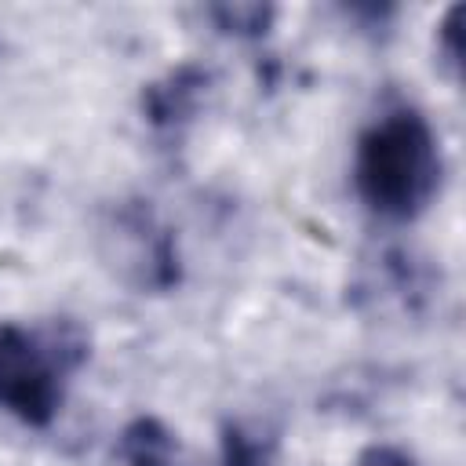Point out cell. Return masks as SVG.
<instances>
[{
  "label": "cell",
  "instance_id": "cell-7",
  "mask_svg": "<svg viewBox=\"0 0 466 466\" xmlns=\"http://www.w3.org/2000/svg\"><path fill=\"white\" fill-rule=\"evenodd\" d=\"M462 29H466V4H455V7H448V15L441 18V25H437V44H441V55H444V62L459 73V66H462Z\"/></svg>",
  "mask_w": 466,
  "mask_h": 466
},
{
  "label": "cell",
  "instance_id": "cell-5",
  "mask_svg": "<svg viewBox=\"0 0 466 466\" xmlns=\"http://www.w3.org/2000/svg\"><path fill=\"white\" fill-rule=\"evenodd\" d=\"M211 18L218 22L222 33L262 36L269 29L273 7H262V4H218V7H211Z\"/></svg>",
  "mask_w": 466,
  "mask_h": 466
},
{
  "label": "cell",
  "instance_id": "cell-6",
  "mask_svg": "<svg viewBox=\"0 0 466 466\" xmlns=\"http://www.w3.org/2000/svg\"><path fill=\"white\" fill-rule=\"evenodd\" d=\"M222 466H269V459L240 426H226L222 430Z\"/></svg>",
  "mask_w": 466,
  "mask_h": 466
},
{
  "label": "cell",
  "instance_id": "cell-2",
  "mask_svg": "<svg viewBox=\"0 0 466 466\" xmlns=\"http://www.w3.org/2000/svg\"><path fill=\"white\" fill-rule=\"evenodd\" d=\"M66 342H47L18 324L0 328V408L25 426H47L62 404Z\"/></svg>",
  "mask_w": 466,
  "mask_h": 466
},
{
  "label": "cell",
  "instance_id": "cell-1",
  "mask_svg": "<svg viewBox=\"0 0 466 466\" xmlns=\"http://www.w3.org/2000/svg\"><path fill=\"white\" fill-rule=\"evenodd\" d=\"M441 146L419 109L379 116L357 142L353 182L360 200L393 222H408L430 208L441 189Z\"/></svg>",
  "mask_w": 466,
  "mask_h": 466
},
{
  "label": "cell",
  "instance_id": "cell-3",
  "mask_svg": "<svg viewBox=\"0 0 466 466\" xmlns=\"http://www.w3.org/2000/svg\"><path fill=\"white\" fill-rule=\"evenodd\" d=\"M208 87H211V73L208 69H200V66H178L164 80H157V84L146 87L142 113H146V120L157 131L175 135V131H182L197 116Z\"/></svg>",
  "mask_w": 466,
  "mask_h": 466
},
{
  "label": "cell",
  "instance_id": "cell-4",
  "mask_svg": "<svg viewBox=\"0 0 466 466\" xmlns=\"http://www.w3.org/2000/svg\"><path fill=\"white\" fill-rule=\"evenodd\" d=\"M127 466H178L175 462V441L157 419H135L124 430L120 441Z\"/></svg>",
  "mask_w": 466,
  "mask_h": 466
},
{
  "label": "cell",
  "instance_id": "cell-8",
  "mask_svg": "<svg viewBox=\"0 0 466 466\" xmlns=\"http://www.w3.org/2000/svg\"><path fill=\"white\" fill-rule=\"evenodd\" d=\"M353 466H415V459L408 451L393 448V444H371V448H364L357 455Z\"/></svg>",
  "mask_w": 466,
  "mask_h": 466
}]
</instances>
